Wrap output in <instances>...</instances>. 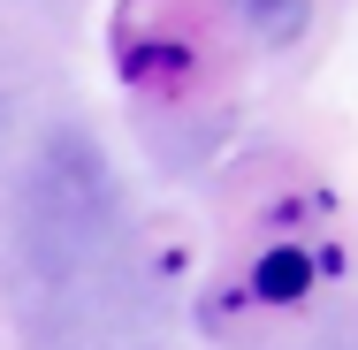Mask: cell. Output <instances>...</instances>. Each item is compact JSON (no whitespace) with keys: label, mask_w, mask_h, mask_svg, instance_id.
I'll return each instance as SVG.
<instances>
[{"label":"cell","mask_w":358,"mask_h":350,"mask_svg":"<svg viewBox=\"0 0 358 350\" xmlns=\"http://www.w3.org/2000/svg\"><path fill=\"white\" fill-rule=\"evenodd\" d=\"M236 15L259 46H297L305 23H313V0H236Z\"/></svg>","instance_id":"cell-1"},{"label":"cell","mask_w":358,"mask_h":350,"mask_svg":"<svg viewBox=\"0 0 358 350\" xmlns=\"http://www.w3.org/2000/svg\"><path fill=\"white\" fill-rule=\"evenodd\" d=\"M297 282H305V259H297V251H275V259L259 267V297H297Z\"/></svg>","instance_id":"cell-2"}]
</instances>
